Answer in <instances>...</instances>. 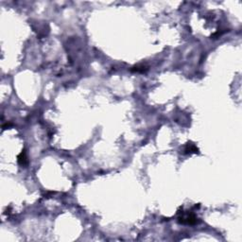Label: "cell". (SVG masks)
<instances>
[{
  "instance_id": "1",
  "label": "cell",
  "mask_w": 242,
  "mask_h": 242,
  "mask_svg": "<svg viewBox=\"0 0 242 242\" xmlns=\"http://www.w3.org/2000/svg\"><path fill=\"white\" fill-rule=\"evenodd\" d=\"M179 222L180 223H183V224H196L197 223V218L196 216H194L193 214H183L182 215L181 217H179Z\"/></svg>"
},
{
  "instance_id": "3",
  "label": "cell",
  "mask_w": 242,
  "mask_h": 242,
  "mask_svg": "<svg viewBox=\"0 0 242 242\" xmlns=\"http://www.w3.org/2000/svg\"><path fill=\"white\" fill-rule=\"evenodd\" d=\"M18 162L20 164H22V166H26V164H28V158H27V155H26L25 150L22 151L20 155L18 156Z\"/></svg>"
},
{
  "instance_id": "2",
  "label": "cell",
  "mask_w": 242,
  "mask_h": 242,
  "mask_svg": "<svg viewBox=\"0 0 242 242\" xmlns=\"http://www.w3.org/2000/svg\"><path fill=\"white\" fill-rule=\"evenodd\" d=\"M185 153H196V152H198V148H197L195 145L188 143L185 148Z\"/></svg>"
},
{
  "instance_id": "4",
  "label": "cell",
  "mask_w": 242,
  "mask_h": 242,
  "mask_svg": "<svg viewBox=\"0 0 242 242\" xmlns=\"http://www.w3.org/2000/svg\"><path fill=\"white\" fill-rule=\"evenodd\" d=\"M134 69H131V71H135V72H144L145 70V68H146V67L145 66H136V67H133Z\"/></svg>"
}]
</instances>
